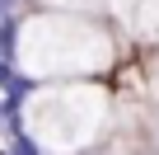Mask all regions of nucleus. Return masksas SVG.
<instances>
[{"label": "nucleus", "instance_id": "nucleus-3", "mask_svg": "<svg viewBox=\"0 0 159 155\" xmlns=\"http://www.w3.org/2000/svg\"><path fill=\"white\" fill-rule=\"evenodd\" d=\"M0 10H5V14H14V0H0Z\"/></svg>", "mask_w": 159, "mask_h": 155}, {"label": "nucleus", "instance_id": "nucleus-1", "mask_svg": "<svg viewBox=\"0 0 159 155\" xmlns=\"http://www.w3.org/2000/svg\"><path fill=\"white\" fill-rule=\"evenodd\" d=\"M19 47V19L14 14H0V66H14V52Z\"/></svg>", "mask_w": 159, "mask_h": 155}, {"label": "nucleus", "instance_id": "nucleus-2", "mask_svg": "<svg viewBox=\"0 0 159 155\" xmlns=\"http://www.w3.org/2000/svg\"><path fill=\"white\" fill-rule=\"evenodd\" d=\"M5 155H42V146H38V141H33V136L19 127V132L10 136V150H5Z\"/></svg>", "mask_w": 159, "mask_h": 155}, {"label": "nucleus", "instance_id": "nucleus-4", "mask_svg": "<svg viewBox=\"0 0 159 155\" xmlns=\"http://www.w3.org/2000/svg\"><path fill=\"white\" fill-rule=\"evenodd\" d=\"M0 155H5V150H0Z\"/></svg>", "mask_w": 159, "mask_h": 155}, {"label": "nucleus", "instance_id": "nucleus-5", "mask_svg": "<svg viewBox=\"0 0 159 155\" xmlns=\"http://www.w3.org/2000/svg\"><path fill=\"white\" fill-rule=\"evenodd\" d=\"M0 70H5V66H0Z\"/></svg>", "mask_w": 159, "mask_h": 155}]
</instances>
